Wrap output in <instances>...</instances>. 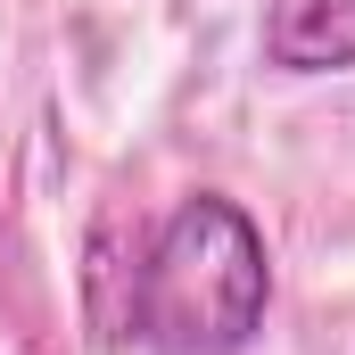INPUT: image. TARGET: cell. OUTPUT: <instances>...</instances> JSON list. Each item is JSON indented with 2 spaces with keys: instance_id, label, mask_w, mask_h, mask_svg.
Here are the masks:
<instances>
[{
  "instance_id": "6da1fadb",
  "label": "cell",
  "mask_w": 355,
  "mask_h": 355,
  "mask_svg": "<svg viewBox=\"0 0 355 355\" xmlns=\"http://www.w3.org/2000/svg\"><path fill=\"white\" fill-rule=\"evenodd\" d=\"M272 306V248L223 190L182 198L132 281V339L157 355H240Z\"/></svg>"
},
{
  "instance_id": "7a4b0ae2",
  "label": "cell",
  "mask_w": 355,
  "mask_h": 355,
  "mask_svg": "<svg viewBox=\"0 0 355 355\" xmlns=\"http://www.w3.org/2000/svg\"><path fill=\"white\" fill-rule=\"evenodd\" d=\"M265 58L281 75H347L355 67V0H281L265 25Z\"/></svg>"
}]
</instances>
